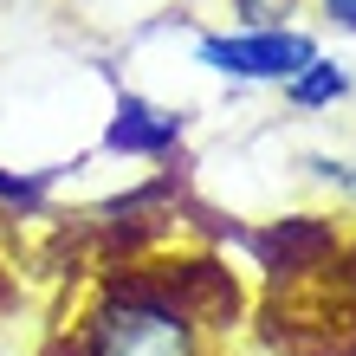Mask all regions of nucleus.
<instances>
[{"label":"nucleus","instance_id":"obj_1","mask_svg":"<svg viewBox=\"0 0 356 356\" xmlns=\"http://www.w3.org/2000/svg\"><path fill=\"white\" fill-rule=\"evenodd\" d=\"M91 356H201V337L162 298H111L91 324Z\"/></svg>","mask_w":356,"mask_h":356},{"label":"nucleus","instance_id":"obj_2","mask_svg":"<svg viewBox=\"0 0 356 356\" xmlns=\"http://www.w3.org/2000/svg\"><path fill=\"white\" fill-rule=\"evenodd\" d=\"M195 58L220 78H246V85H285L305 58H318V39L291 26H253V33H207Z\"/></svg>","mask_w":356,"mask_h":356},{"label":"nucleus","instance_id":"obj_3","mask_svg":"<svg viewBox=\"0 0 356 356\" xmlns=\"http://www.w3.org/2000/svg\"><path fill=\"white\" fill-rule=\"evenodd\" d=\"M181 136V117L175 111H156V104H143V97H123L117 104V123H111V149L123 156H162L169 143Z\"/></svg>","mask_w":356,"mask_h":356},{"label":"nucleus","instance_id":"obj_4","mask_svg":"<svg viewBox=\"0 0 356 356\" xmlns=\"http://www.w3.org/2000/svg\"><path fill=\"white\" fill-rule=\"evenodd\" d=\"M285 97L298 104V111H318V104H337V97H350V72H343V58H305L298 72L285 78Z\"/></svg>","mask_w":356,"mask_h":356},{"label":"nucleus","instance_id":"obj_5","mask_svg":"<svg viewBox=\"0 0 356 356\" xmlns=\"http://www.w3.org/2000/svg\"><path fill=\"white\" fill-rule=\"evenodd\" d=\"M0 201L33 207V201H39V181H33V175H0Z\"/></svg>","mask_w":356,"mask_h":356},{"label":"nucleus","instance_id":"obj_6","mask_svg":"<svg viewBox=\"0 0 356 356\" xmlns=\"http://www.w3.org/2000/svg\"><path fill=\"white\" fill-rule=\"evenodd\" d=\"M285 7H291V0H240V13L253 19V26H279Z\"/></svg>","mask_w":356,"mask_h":356},{"label":"nucleus","instance_id":"obj_7","mask_svg":"<svg viewBox=\"0 0 356 356\" xmlns=\"http://www.w3.org/2000/svg\"><path fill=\"white\" fill-rule=\"evenodd\" d=\"M318 7H324L330 26H350V33H356V0H318Z\"/></svg>","mask_w":356,"mask_h":356},{"label":"nucleus","instance_id":"obj_8","mask_svg":"<svg viewBox=\"0 0 356 356\" xmlns=\"http://www.w3.org/2000/svg\"><path fill=\"white\" fill-rule=\"evenodd\" d=\"M350 195H356V169H350Z\"/></svg>","mask_w":356,"mask_h":356}]
</instances>
